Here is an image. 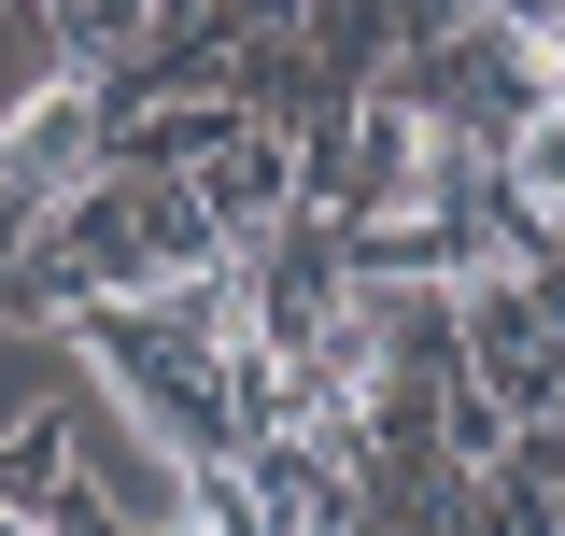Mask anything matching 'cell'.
Returning <instances> with one entry per match:
<instances>
[{
  "instance_id": "5b68a950",
  "label": "cell",
  "mask_w": 565,
  "mask_h": 536,
  "mask_svg": "<svg viewBox=\"0 0 565 536\" xmlns=\"http://www.w3.org/2000/svg\"><path fill=\"white\" fill-rule=\"evenodd\" d=\"M481 494H494V508H523V523H565V396L509 424V452H494Z\"/></svg>"
},
{
  "instance_id": "277c9868",
  "label": "cell",
  "mask_w": 565,
  "mask_h": 536,
  "mask_svg": "<svg viewBox=\"0 0 565 536\" xmlns=\"http://www.w3.org/2000/svg\"><path fill=\"white\" fill-rule=\"evenodd\" d=\"M297 170H311V141L282 128V114H255V128L226 141V156H212L199 184H212V212H226V226L255 240V226H282V212H297V199H326V184H297Z\"/></svg>"
},
{
  "instance_id": "7a4b0ae2",
  "label": "cell",
  "mask_w": 565,
  "mask_h": 536,
  "mask_svg": "<svg viewBox=\"0 0 565 536\" xmlns=\"http://www.w3.org/2000/svg\"><path fill=\"white\" fill-rule=\"evenodd\" d=\"M411 85H424V114H438L452 141L509 156V141H523V128L565 99V57L523 29V14H509V0H467V14H452V29L411 57Z\"/></svg>"
},
{
  "instance_id": "ba28073f",
  "label": "cell",
  "mask_w": 565,
  "mask_h": 536,
  "mask_svg": "<svg viewBox=\"0 0 565 536\" xmlns=\"http://www.w3.org/2000/svg\"><path fill=\"white\" fill-rule=\"evenodd\" d=\"M509 14H523V29H537V43L565 57V0H509Z\"/></svg>"
},
{
  "instance_id": "6da1fadb",
  "label": "cell",
  "mask_w": 565,
  "mask_h": 536,
  "mask_svg": "<svg viewBox=\"0 0 565 536\" xmlns=\"http://www.w3.org/2000/svg\"><path fill=\"white\" fill-rule=\"evenodd\" d=\"M241 255V226L212 212L199 170H141V156H99L57 212H29L14 226V297L29 311H99V297H170V282H199V268Z\"/></svg>"
},
{
  "instance_id": "3957f363",
  "label": "cell",
  "mask_w": 565,
  "mask_h": 536,
  "mask_svg": "<svg viewBox=\"0 0 565 536\" xmlns=\"http://www.w3.org/2000/svg\"><path fill=\"white\" fill-rule=\"evenodd\" d=\"M114 128H128V99H114V71H99V57L43 71V85H14V99H0V226L57 212L71 184L114 156Z\"/></svg>"
},
{
  "instance_id": "52a82bcc",
  "label": "cell",
  "mask_w": 565,
  "mask_h": 536,
  "mask_svg": "<svg viewBox=\"0 0 565 536\" xmlns=\"http://www.w3.org/2000/svg\"><path fill=\"white\" fill-rule=\"evenodd\" d=\"M241 128H255L241 99H156V114H141V128L114 141V156H141V170H212V156H226Z\"/></svg>"
},
{
  "instance_id": "8992f818",
  "label": "cell",
  "mask_w": 565,
  "mask_h": 536,
  "mask_svg": "<svg viewBox=\"0 0 565 536\" xmlns=\"http://www.w3.org/2000/svg\"><path fill=\"white\" fill-rule=\"evenodd\" d=\"M494 184H509V226L565 255V99H552V114H537L523 141H509V156H494Z\"/></svg>"
}]
</instances>
